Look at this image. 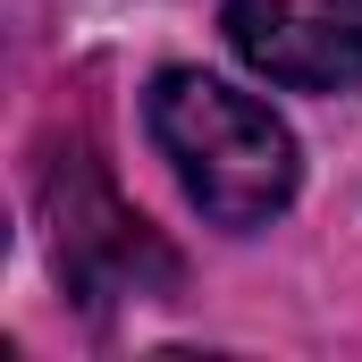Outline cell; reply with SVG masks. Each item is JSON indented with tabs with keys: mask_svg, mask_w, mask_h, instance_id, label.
I'll use <instances>...</instances> for the list:
<instances>
[{
	"mask_svg": "<svg viewBox=\"0 0 362 362\" xmlns=\"http://www.w3.org/2000/svg\"><path fill=\"white\" fill-rule=\"evenodd\" d=\"M219 25L236 59L286 93L362 85V0H219Z\"/></svg>",
	"mask_w": 362,
	"mask_h": 362,
	"instance_id": "3",
	"label": "cell"
},
{
	"mask_svg": "<svg viewBox=\"0 0 362 362\" xmlns=\"http://www.w3.org/2000/svg\"><path fill=\"white\" fill-rule=\"evenodd\" d=\"M51 262H59V286L85 303H118V295H144L152 278H169V253L110 194L93 160H68L51 177Z\"/></svg>",
	"mask_w": 362,
	"mask_h": 362,
	"instance_id": "2",
	"label": "cell"
},
{
	"mask_svg": "<svg viewBox=\"0 0 362 362\" xmlns=\"http://www.w3.org/2000/svg\"><path fill=\"white\" fill-rule=\"evenodd\" d=\"M144 127L160 144V160L177 169L194 211L211 228H270L295 202V135L270 101L236 93L228 76L202 68H160L144 93Z\"/></svg>",
	"mask_w": 362,
	"mask_h": 362,
	"instance_id": "1",
	"label": "cell"
}]
</instances>
